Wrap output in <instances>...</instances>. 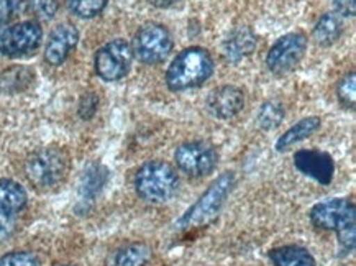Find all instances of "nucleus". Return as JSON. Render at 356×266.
Here are the masks:
<instances>
[{
    "instance_id": "1",
    "label": "nucleus",
    "mask_w": 356,
    "mask_h": 266,
    "mask_svg": "<svg viewBox=\"0 0 356 266\" xmlns=\"http://www.w3.org/2000/svg\"><path fill=\"white\" fill-rule=\"evenodd\" d=\"M355 204L343 197L318 203L310 210V220L322 230L339 233L340 250L351 253L355 249Z\"/></svg>"
},
{
    "instance_id": "2",
    "label": "nucleus",
    "mask_w": 356,
    "mask_h": 266,
    "mask_svg": "<svg viewBox=\"0 0 356 266\" xmlns=\"http://www.w3.org/2000/svg\"><path fill=\"white\" fill-rule=\"evenodd\" d=\"M70 157L61 148H43L35 151L25 166L26 178L36 191L56 189L70 174Z\"/></svg>"
},
{
    "instance_id": "3",
    "label": "nucleus",
    "mask_w": 356,
    "mask_h": 266,
    "mask_svg": "<svg viewBox=\"0 0 356 266\" xmlns=\"http://www.w3.org/2000/svg\"><path fill=\"white\" fill-rule=\"evenodd\" d=\"M135 189L146 203H168L179 191V176L170 163L148 162L136 173Z\"/></svg>"
},
{
    "instance_id": "4",
    "label": "nucleus",
    "mask_w": 356,
    "mask_h": 266,
    "mask_svg": "<svg viewBox=\"0 0 356 266\" xmlns=\"http://www.w3.org/2000/svg\"><path fill=\"white\" fill-rule=\"evenodd\" d=\"M213 72V59L207 49L193 47L177 54L166 75L171 91H186L202 86Z\"/></svg>"
},
{
    "instance_id": "5",
    "label": "nucleus",
    "mask_w": 356,
    "mask_h": 266,
    "mask_svg": "<svg viewBox=\"0 0 356 266\" xmlns=\"http://www.w3.org/2000/svg\"><path fill=\"white\" fill-rule=\"evenodd\" d=\"M235 186V174L227 171L220 174L216 181L209 186V189L199 197L197 203L182 215L177 222V228H191L202 226L217 215L218 210L225 203L227 196L230 194Z\"/></svg>"
},
{
    "instance_id": "6",
    "label": "nucleus",
    "mask_w": 356,
    "mask_h": 266,
    "mask_svg": "<svg viewBox=\"0 0 356 266\" xmlns=\"http://www.w3.org/2000/svg\"><path fill=\"white\" fill-rule=\"evenodd\" d=\"M134 61V48L125 40H113L95 54V71L104 81H120L129 75Z\"/></svg>"
},
{
    "instance_id": "7",
    "label": "nucleus",
    "mask_w": 356,
    "mask_h": 266,
    "mask_svg": "<svg viewBox=\"0 0 356 266\" xmlns=\"http://www.w3.org/2000/svg\"><path fill=\"white\" fill-rule=\"evenodd\" d=\"M176 163L182 173L191 178H202L211 174L218 163V155L212 145L205 141H187L177 146Z\"/></svg>"
},
{
    "instance_id": "8",
    "label": "nucleus",
    "mask_w": 356,
    "mask_h": 266,
    "mask_svg": "<svg viewBox=\"0 0 356 266\" xmlns=\"http://www.w3.org/2000/svg\"><path fill=\"white\" fill-rule=\"evenodd\" d=\"M172 49L170 31L163 25L148 24L141 26L134 41V54L146 64L161 63Z\"/></svg>"
},
{
    "instance_id": "9",
    "label": "nucleus",
    "mask_w": 356,
    "mask_h": 266,
    "mask_svg": "<svg viewBox=\"0 0 356 266\" xmlns=\"http://www.w3.org/2000/svg\"><path fill=\"white\" fill-rule=\"evenodd\" d=\"M305 48H307V38L304 33L296 31V33L284 35L269 49L266 56L268 70L277 76L287 75L304 58Z\"/></svg>"
},
{
    "instance_id": "10",
    "label": "nucleus",
    "mask_w": 356,
    "mask_h": 266,
    "mask_svg": "<svg viewBox=\"0 0 356 266\" xmlns=\"http://www.w3.org/2000/svg\"><path fill=\"white\" fill-rule=\"evenodd\" d=\"M41 26L36 22H22L0 35V53L8 58L25 56L40 47Z\"/></svg>"
},
{
    "instance_id": "11",
    "label": "nucleus",
    "mask_w": 356,
    "mask_h": 266,
    "mask_svg": "<svg viewBox=\"0 0 356 266\" xmlns=\"http://www.w3.org/2000/svg\"><path fill=\"white\" fill-rule=\"evenodd\" d=\"M294 164L300 173L322 186L330 185L335 174V163L325 151L300 150L294 155Z\"/></svg>"
},
{
    "instance_id": "12",
    "label": "nucleus",
    "mask_w": 356,
    "mask_h": 266,
    "mask_svg": "<svg viewBox=\"0 0 356 266\" xmlns=\"http://www.w3.org/2000/svg\"><path fill=\"white\" fill-rule=\"evenodd\" d=\"M245 105V95L238 87L235 86H222L212 91L207 97V109L213 117L227 118L235 117L241 112Z\"/></svg>"
},
{
    "instance_id": "13",
    "label": "nucleus",
    "mask_w": 356,
    "mask_h": 266,
    "mask_svg": "<svg viewBox=\"0 0 356 266\" xmlns=\"http://www.w3.org/2000/svg\"><path fill=\"white\" fill-rule=\"evenodd\" d=\"M77 40H79V33H77L74 26L70 24L59 25L49 35L47 48H44V59L51 66L63 64L67 59V56H70L72 49L76 48Z\"/></svg>"
},
{
    "instance_id": "14",
    "label": "nucleus",
    "mask_w": 356,
    "mask_h": 266,
    "mask_svg": "<svg viewBox=\"0 0 356 266\" xmlns=\"http://www.w3.org/2000/svg\"><path fill=\"white\" fill-rule=\"evenodd\" d=\"M153 256L152 247L143 242L120 247L108 256L106 266H146Z\"/></svg>"
},
{
    "instance_id": "15",
    "label": "nucleus",
    "mask_w": 356,
    "mask_h": 266,
    "mask_svg": "<svg viewBox=\"0 0 356 266\" xmlns=\"http://www.w3.org/2000/svg\"><path fill=\"white\" fill-rule=\"evenodd\" d=\"M257 35L253 33L250 29H236L234 33L228 36L225 45H223V54L228 61H240L246 56H250L251 53L257 48Z\"/></svg>"
},
{
    "instance_id": "16",
    "label": "nucleus",
    "mask_w": 356,
    "mask_h": 266,
    "mask_svg": "<svg viewBox=\"0 0 356 266\" xmlns=\"http://www.w3.org/2000/svg\"><path fill=\"white\" fill-rule=\"evenodd\" d=\"M26 205V192L18 182L0 180V214L17 215Z\"/></svg>"
},
{
    "instance_id": "17",
    "label": "nucleus",
    "mask_w": 356,
    "mask_h": 266,
    "mask_svg": "<svg viewBox=\"0 0 356 266\" xmlns=\"http://www.w3.org/2000/svg\"><path fill=\"white\" fill-rule=\"evenodd\" d=\"M268 255L275 266H316V258L312 253L298 245L273 249Z\"/></svg>"
},
{
    "instance_id": "18",
    "label": "nucleus",
    "mask_w": 356,
    "mask_h": 266,
    "mask_svg": "<svg viewBox=\"0 0 356 266\" xmlns=\"http://www.w3.org/2000/svg\"><path fill=\"white\" fill-rule=\"evenodd\" d=\"M322 120L318 117H307L302 118V120L292 125L289 130L277 139L276 141V150L277 151H287L291 146L298 145L299 141L309 139L314 132H317L321 128Z\"/></svg>"
},
{
    "instance_id": "19",
    "label": "nucleus",
    "mask_w": 356,
    "mask_h": 266,
    "mask_svg": "<svg viewBox=\"0 0 356 266\" xmlns=\"http://www.w3.org/2000/svg\"><path fill=\"white\" fill-rule=\"evenodd\" d=\"M343 33V18L339 13H325L314 29V40L321 47H330Z\"/></svg>"
},
{
    "instance_id": "20",
    "label": "nucleus",
    "mask_w": 356,
    "mask_h": 266,
    "mask_svg": "<svg viewBox=\"0 0 356 266\" xmlns=\"http://www.w3.org/2000/svg\"><path fill=\"white\" fill-rule=\"evenodd\" d=\"M31 72L22 66H15L6 71L0 77V87L7 93H17L30 84Z\"/></svg>"
},
{
    "instance_id": "21",
    "label": "nucleus",
    "mask_w": 356,
    "mask_h": 266,
    "mask_svg": "<svg viewBox=\"0 0 356 266\" xmlns=\"http://www.w3.org/2000/svg\"><path fill=\"white\" fill-rule=\"evenodd\" d=\"M282 118H284V107L280 102H266L259 109L258 123L263 130H273L280 127Z\"/></svg>"
},
{
    "instance_id": "22",
    "label": "nucleus",
    "mask_w": 356,
    "mask_h": 266,
    "mask_svg": "<svg viewBox=\"0 0 356 266\" xmlns=\"http://www.w3.org/2000/svg\"><path fill=\"white\" fill-rule=\"evenodd\" d=\"M70 10L81 18L99 15L107 6V0H66Z\"/></svg>"
},
{
    "instance_id": "23",
    "label": "nucleus",
    "mask_w": 356,
    "mask_h": 266,
    "mask_svg": "<svg viewBox=\"0 0 356 266\" xmlns=\"http://www.w3.org/2000/svg\"><path fill=\"white\" fill-rule=\"evenodd\" d=\"M107 180V171L100 166L90 168L84 176V182H82V192L84 196L94 197L97 192L102 189V186L106 185Z\"/></svg>"
},
{
    "instance_id": "24",
    "label": "nucleus",
    "mask_w": 356,
    "mask_h": 266,
    "mask_svg": "<svg viewBox=\"0 0 356 266\" xmlns=\"http://www.w3.org/2000/svg\"><path fill=\"white\" fill-rule=\"evenodd\" d=\"M0 266H40V260L31 251H10L0 258Z\"/></svg>"
},
{
    "instance_id": "25",
    "label": "nucleus",
    "mask_w": 356,
    "mask_h": 266,
    "mask_svg": "<svg viewBox=\"0 0 356 266\" xmlns=\"http://www.w3.org/2000/svg\"><path fill=\"white\" fill-rule=\"evenodd\" d=\"M58 7L59 0H31V12L41 20H51Z\"/></svg>"
},
{
    "instance_id": "26",
    "label": "nucleus",
    "mask_w": 356,
    "mask_h": 266,
    "mask_svg": "<svg viewBox=\"0 0 356 266\" xmlns=\"http://www.w3.org/2000/svg\"><path fill=\"white\" fill-rule=\"evenodd\" d=\"M355 72H350V75L343 77V81L339 84V97L341 100V104L346 105V107H353L355 105Z\"/></svg>"
},
{
    "instance_id": "27",
    "label": "nucleus",
    "mask_w": 356,
    "mask_h": 266,
    "mask_svg": "<svg viewBox=\"0 0 356 266\" xmlns=\"http://www.w3.org/2000/svg\"><path fill=\"white\" fill-rule=\"evenodd\" d=\"M25 6L26 0H0V25L17 17Z\"/></svg>"
},
{
    "instance_id": "28",
    "label": "nucleus",
    "mask_w": 356,
    "mask_h": 266,
    "mask_svg": "<svg viewBox=\"0 0 356 266\" xmlns=\"http://www.w3.org/2000/svg\"><path fill=\"white\" fill-rule=\"evenodd\" d=\"M15 215L0 214V242L7 240V238L15 232Z\"/></svg>"
},
{
    "instance_id": "29",
    "label": "nucleus",
    "mask_w": 356,
    "mask_h": 266,
    "mask_svg": "<svg viewBox=\"0 0 356 266\" xmlns=\"http://www.w3.org/2000/svg\"><path fill=\"white\" fill-rule=\"evenodd\" d=\"M333 8L335 13L343 17H355L356 13V0H333Z\"/></svg>"
},
{
    "instance_id": "30",
    "label": "nucleus",
    "mask_w": 356,
    "mask_h": 266,
    "mask_svg": "<svg viewBox=\"0 0 356 266\" xmlns=\"http://www.w3.org/2000/svg\"><path fill=\"white\" fill-rule=\"evenodd\" d=\"M95 109H97V97H95L94 94H88L81 100V105H79L81 117L90 118L95 114Z\"/></svg>"
},
{
    "instance_id": "31",
    "label": "nucleus",
    "mask_w": 356,
    "mask_h": 266,
    "mask_svg": "<svg viewBox=\"0 0 356 266\" xmlns=\"http://www.w3.org/2000/svg\"><path fill=\"white\" fill-rule=\"evenodd\" d=\"M149 3H152L153 7H158V8H168L171 6H175V3L181 2V0H148Z\"/></svg>"
},
{
    "instance_id": "32",
    "label": "nucleus",
    "mask_w": 356,
    "mask_h": 266,
    "mask_svg": "<svg viewBox=\"0 0 356 266\" xmlns=\"http://www.w3.org/2000/svg\"><path fill=\"white\" fill-rule=\"evenodd\" d=\"M66 266H70V265H66Z\"/></svg>"
}]
</instances>
